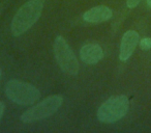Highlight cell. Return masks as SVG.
Segmentation results:
<instances>
[{"instance_id": "obj_1", "label": "cell", "mask_w": 151, "mask_h": 133, "mask_svg": "<svg viewBox=\"0 0 151 133\" xmlns=\"http://www.w3.org/2000/svg\"><path fill=\"white\" fill-rule=\"evenodd\" d=\"M45 0H29L17 12L12 21V32L19 36L29 30L42 16Z\"/></svg>"}, {"instance_id": "obj_2", "label": "cell", "mask_w": 151, "mask_h": 133, "mask_svg": "<svg viewBox=\"0 0 151 133\" xmlns=\"http://www.w3.org/2000/svg\"><path fill=\"white\" fill-rule=\"evenodd\" d=\"M6 97L19 105H31L40 98V92L34 85L22 80L12 79L4 87Z\"/></svg>"}, {"instance_id": "obj_3", "label": "cell", "mask_w": 151, "mask_h": 133, "mask_svg": "<svg viewBox=\"0 0 151 133\" xmlns=\"http://www.w3.org/2000/svg\"><path fill=\"white\" fill-rule=\"evenodd\" d=\"M128 108L129 101L126 96H113L99 106L97 110V118L101 123L112 124L125 116Z\"/></svg>"}, {"instance_id": "obj_4", "label": "cell", "mask_w": 151, "mask_h": 133, "mask_svg": "<svg viewBox=\"0 0 151 133\" xmlns=\"http://www.w3.org/2000/svg\"><path fill=\"white\" fill-rule=\"evenodd\" d=\"M63 103V98L60 95H53L46 98L38 104L28 108L21 116V121L24 123H33L53 116Z\"/></svg>"}, {"instance_id": "obj_5", "label": "cell", "mask_w": 151, "mask_h": 133, "mask_svg": "<svg viewBox=\"0 0 151 133\" xmlns=\"http://www.w3.org/2000/svg\"><path fill=\"white\" fill-rule=\"evenodd\" d=\"M54 55L57 63L64 74L68 76H76L78 74L80 69L78 59L67 42L60 36L55 39Z\"/></svg>"}, {"instance_id": "obj_6", "label": "cell", "mask_w": 151, "mask_h": 133, "mask_svg": "<svg viewBox=\"0 0 151 133\" xmlns=\"http://www.w3.org/2000/svg\"><path fill=\"white\" fill-rule=\"evenodd\" d=\"M140 42V36L139 33L134 30H128L123 34L120 44V53L119 58L120 60L125 61L132 56L136 49L138 43Z\"/></svg>"}, {"instance_id": "obj_7", "label": "cell", "mask_w": 151, "mask_h": 133, "mask_svg": "<svg viewBox=\"0 0 151 133\" xmlns=\"http://www.w3.org/2000/svg\"><path fill=\"white\" fill-rule=\"evenodd\" d=\"M80 58L87 65H95L104 58L103 48L99 44H86L80 50Z\"/></svg>"}, {"instance_id": "obj_8", "label": "cell", "mask_w": 151, "mask_h": 133, "mask_svg": "<svg viewBox=\"0 0 151 133\" xmlns=\"http://www.w3.org/2000/svg\"><path fill=\"white\" fill-rule=\"evenodd\" d=\"M113 13L110 7L105 5H99L85 12L83 15V19L88 23H103L111 19Z\"/></svg>"}, {"instance_id": "obj_9", "label": "cell", "mask_w": 151, "mask_h": 133, "mask_svg": "<svg viewBox=\"0 0 151 133\" xmlns=\"http://www.w3.org/2000/svg\"><path fill=\"white\" fill-rule=\"evenodd\" d=\"M140 47L142 50H149L151 48V39L144 38L140 41Z\"/></svg>"}, {"instance_id": "obj_10", "label": "cell", "mask_w": 151, "mask_h": 133, "mask_svg": "<svg viewBox=\"0 0 151 133\" xmlns=\"http://www.w3.org/2000/svg\"><path fill=\"white\" fill-rule=\"evenodd\" d=\"M141 0H126V5H127L129 9H134L137 5L140 3Z\"/></svg>"}, {"instance_id": "obj_11", "label": "cell", "mask_w": 151, "mask_h": 133, "mask_svg": "<svg viewBox=\"0 0 151 133\" xmlns=\"http://www.w3.org/2000/svg\"><path fill=\"white\" fill-rule=\"evenodd\" d=\"M4 108H5V105L2 101H0V120L2 118L3 116V112H4Z\"/></svg>"}, {"instance_id": "obj_12", "label": "cell", "mask_w": 151, "mask_h": 133, "mask_svg": "<svg viewBox=\"0 0 151 133\" xmlns=\"http://www.w3.org/2000/svg\"><path fill=\"white\" fill-rule=\"evenodd\" d=\"M147 4H148V7L151 9V0H147Z\"/></svg>"}, {"instance_id": "obj_13", "label": "cell", "mask_w": 151, "mask_h": 133, "mask_svg": "<svg viewBox=\"0 0 151 133\" xmlns=\"http://www.w3.org/2000/svg\"><path fill=\"white\" fill-rule=\"evenodd\" d=\"M1 77H2V71L0 69V82H1Z\"/></svg>"}]
</instances>
